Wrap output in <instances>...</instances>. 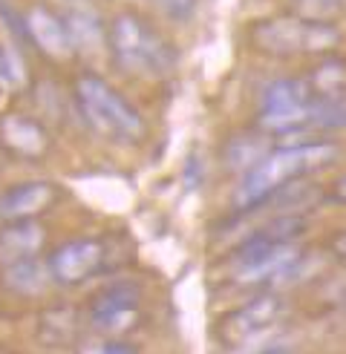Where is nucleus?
<instances>
[{"label":"nucleus","instance_id":"1","mask_svg":"<svg viewBox=\"0 0 346 354\" xmlns=\"http://www.w3.org/2000/svg\"><path fill=\"white\" fill-rule=\"evenodd\" d=\"M338 158V147L332 141H294L266 153L260 162L246 170L237 187L234 205L242 210H254L266 205L277 190L289 182H300L303 176L329 167Z\"/></svg>","mask_w":346,"mask_h":354},{"label":"nucleus","instance_id":"2","mask_svg":"<svg viewBox=\"0 0 346 354\" xmlns=\"http://www.w3.org/2000/svg\"><path fill=\"white\" fill-rule=\"evenodd\" d=\"M107 46L116 64L136 75L159 78L176 66V46L136 12H118L107 24Z\"/></svg>","mask_w":346,"mask_h":354},{"label":"nucleus","instance_id":"3","mask_svg":"<svg viewBox=\"0 0 346 354\" xmlns=\"http://www.w3.org/2000/svg\"><path fill=\"white\" fill-rule=\"evenodd\" d=\"M75 101L84 121L104 138H113L118 145H138L147 133L142 113L98 75H78Z\"/></svg>","mask_w":346,"mask_h":354},{"label":"nucleus","instance_id":"4","mask_svg":"<svg viewBox=\"0 0 346 354\" xmlns=\"http://www.w3.org/2000/svg\"><path fill=\"white\" fill-rule=\"evenodd\" d=\"M251 44L266 55H326L340 44V29L332 24H311L294 15L266 17L251 26Z\"/></svg>","mask_w":346,"mask_h":354},{"label":"nucleus","instance_id":"5","mask_svg":"<svg viewBox=\"0 0 346 354\" xmlns=\"http://www.w3.org/2000/svg\"><path fill=\"white\" fill-rule=\"evenodd\" d=\"M142 291H138L136 282H113V286H104L93 299L86 317H90V326L101 334H110L118 337L125 331H133L142 323Z\"/></svg>","mask_w":346,"mask_h":354},{"label":"nucleus","instance_id":"6","mask_svg":"<svg viewBox=\"0 0 346 354\" xmlns=\"http://www.w3.org/2000/svg\"><path fill=\"white\" fill-rule=\"evenodd\" d=\"M283 314V299L277 294H260L248 299L246 306L228 311L219 320V340L225 346H242L260 331L274 326V320Z\"/></svg>","mask_w":346,"mask_h":354},{"label":"nucleus","instance_id":"7","mask_svg":"<svg viewBox=\"0 0 346 354\" xmlns=\"http://www.w3.org/2000/svg\"><path fill=\"white\" fill-rule=\"evenodd\" d=\"M104 259H107V248L101 239H73L52 251L49 271L61 286H78L104 268Z\"/></svg>","mask_w":346,"mask_h":354},{"label":"nucleus","instance_id":"8","mask_svg":"<svg viewBox=\"0 0 346 354\" xmlns=\"http://www.w3.org/2000/svg\"><path fill=\"white\" fill-rule=\"evenodd\" d=\"M24 26H26V38L38 46V52H44L46 58L66 61L75 55V46L66 32V24L46 6H32L24 15Z\"/></svg>","mask_w":346,"mask_h":354},{"label":"nucleus","instance_id":"9","mask_svg":"<svg viewBox=\"0 0 346 354\" xmlns=\"http://www.w3.org/2000/svg\"><path fill=\"white\" fill-rule=\"evenodd\" d=\"M58 202V187L52 182H21L0 196V219L29 222Z\"/></svg>","mask_w":346,"mask_h":354},{"label":"nucleus","instance_id":"10","mask_svg":"<svg viewBox=\"0 0 346 354\" xmlns=\"http://www.w3.org/2000/svg\"><path fill=\"white\" fill-rule=\"evenodd\" d=\"M0 145L15 156L41 158L49 153L52 138L38 118L24 115V113H9L0 118Z\"/></svg>","mask_w":346,"mask_h":354},{"label":"nucleus","instance_id":"11","mask_svg":"<svg viewBox=\"0 0 346 354\" xmlns=\"http://www.w3.org/2000/svg\"><path fill=\"white\" fill-rule=\"evenodd\" d=\"M81 331V314L69 306L46 308L38 317V340L49 348H64L78 340Z\"/></svg>","mask_w":346,"mask_h":354},{"label":"nucleus","instance_id":"12","mask_svg":"<svg viewBox=\"0 0 346 354\" xmlns=\"http://www.w3.org/2000/svg\"><path fill=\"white\" fill-rule=\"evenodd\" d=\"M49 279H52L49 262H41L38 257H15L3 271L6 288L17 291V294H26V297L44 294Z\"/></svg>","mask_w":346,"mask_h":354},{"label":"nucleus","instance_id":"13","mask_svg":"<svg viewBox=\"0 0 346 354\" xmlns=\"http://www.w3.org/2000/svg\"><path fill=\"white\" fill-rule=\"evenodd\" d=\"M315 98H335L346 93V58L329 55L306 75Z\"/></svg>","mask_w":346,"mask_h":354},{"label":"nucleus","instance_id":"14","mask_svg":"<svg viewBox=\"0 0 346 354\" xmlns=\"http://www.w3.org/2000/svg\"><path fill=\"white\" fill-rule=\"evenodd\" d=\"M44 245V227L29 219V222H9L6 231H0V248L15 259V257H35V251Z\"/></svg>","mask_w":346,"mask_h":354},{"label":"nucleus","instance_id":"15","mask_svg":"<svg viewBox=\"0 0 346 354\" xmlns=\"http://www.w3.org/2000/svg\"><path fill=\"white\" fill-rule=\"evenodd\" d=\"M66 32H69V38H73V46L75 49H95L104 38H107V32H104L101 21L93 15V12H73L66 17Z\"/></svg>","mask_w":346,"mask_h":354},{"label":"nucleus","instance_id":"16","mask_svg":"<svg viewBox=\"0 0 346 354\" xmlns=\"http://www.w3.org/2000/svg\"><path fill=\"white\" fill-rule=\"evenodd\" d=\"M266 136H242V138L228 141V147H225V162H228V167L231 170H251L260 158L268 153Z\"/></svg>","mask_w":346,"mask_h":354},{"label":"nucleus","instance_id":"17","mask_svg":"<svg viewBox=\"0 0 346 354\" xmlns=\"http://www.w3.org/2000/svg\"><path fill=\"white\" fill-rule=\"evenodd\" d=\"M289 3L294 17L311 24H332L335 15L343 9L340 0H289Z\"/></svg>","mask_w":346,"mask_h":354},{"label":"nucleus","instance_id":"18","mask_svg":"<svg viewBox=\"0 0 346 354\" xmlns=\"http://www.w3.org/2000/svg\"><path fill=\"white\" fill-rule=\"evenodd\" d=\"M93 354H138V348L133 343H125V340H104L101 346H95Z\"/></svg>","mask_w":346,"mask_h":354},{"label":"nucleus","instance_id":"19","mask_svg":"<svg viewBox=\"0 0 346 354\" xmlns=\"http://www.w3.org/2000/svg\"><path fill=\"white\" fill-rule=\"evenodd\" d=\"M329 251L335 254V259L346 262V231H338L332 239H329Z\"/></svg>","mask_w":346,"mask_h":354},{"label":"nucleus","instance_id":"20","mask_svg":"<svg viewBox=\"0 0 346 354\" xmlns=\"http://www.w3.org/2000/svg\"><path fill=\"white\" fill-rule=\"evenodd\" d=\"M329 199L335 205H346V176H340V179H335L329 185Z\"/></svg>","mask_w":346,"mask_h":354},{"label":"nucleus","instance_id":"21","mask_svg":"<svg viewBox=\"0 0 346 354\" xmlns=\"http://www.w3.org/2000/svg\"><path fill=\"white\" fill-rule=\"evenodd\" d=\"M165 3H167L170 9H173V6H182V12L190 9V0H165Z\"/></svg>","mask_w":346,"mask_h":354},{"label":"nucleus","instance_id":"22","mask_svg":"<svg viewBox=\"0 0 346 354\" xmlns=\"http://www.w3.org/2000/svg\"><path fill=\"white\" fill-rule=\"evenodd\" d=\"M257 354H289V351H283V348L274 346V348H263V351H257Z\"/></svg>","mask_w":346,"mask_h":354},{"label":"nucleus","instance_id":"23","mask_svg":"<svg viewBox=\"0 0 346 354\" xmlns=\"http://www.w3.org/2000/svg\"><path fill=\"white\" fill-rule=\"evenodd\" d=\"M6 153H9V150H6L3 145H0V167H3V162H6Z\"/></svg>","mask_w":346,"mask_h":354},{"label":"nucleus","instance_id":"24","mask_svg":"<svg viewBox=\"0 0 346 354\" xmlns=\"http://www.w3.org/2000/svg\"><path fill=\"white\" fill-rule=\"evenodd\" d=\"M0 78H3V52H0Z\"/></svg>","mask_w":346,"mask_h":354},{"label":"nucleus","instance_id":"25","mask_svg":"<svg viewBox=\"0 0 346 354\" xmlns=\"http://www.w3.org/2000/svg\"><path fill=\"white\" fill-rule=\"evenodd\" d=\"M340 3H343V6H346V0H340Z\"/></svg>","mask_w":346,"mask_h":354}]
</instances>
